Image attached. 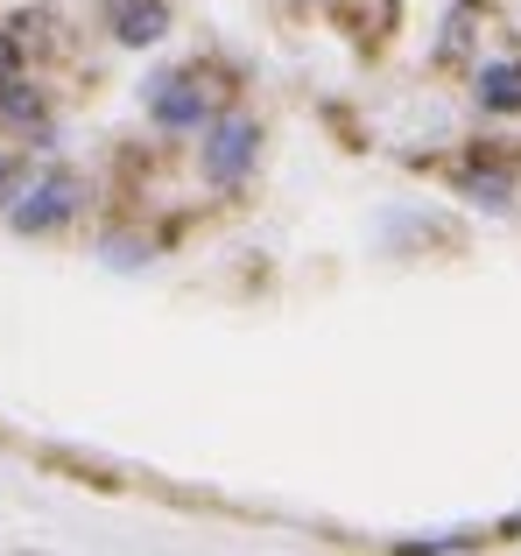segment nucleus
<instances>
[{
	"label": "nucleus",
	"mask_w": 521,
	"mask_h": 556,
	"mask_svg": "<svg viewBox=\"0 0 521 556\" xmlns=\"http://www.w3.org/2000/svg\"><path fill=\"white\" fill-rule=\"evenodd\" d=\"M14 184V163H0V190H8Z\"/></svg>",
	"instance_id": "0eeeda50"
},
{
	"label": "nucleus",
	"mask_w": 521,
	"mask_h": 556,
	"mask_svg": "<svg viewBox=\"0 0 521 556\" xmlns=\"http://www.w3.org/2000/svg\"><path fill=\"white\" fill-rule=\"evenodd\" d=\"M480 99H486V106H521V64H494V71H486V78H480Z\"/></svg>",
	"instance_id": "39448f33"
},
{
	"label": "nucleus",
	"mask_w": 521,
	"mask_h": 556,
	"mask_svg": "<svg viewBox=\"0 0 521 556\" xmlns=\"http://www.w3.org/2000/svg\"><path fill=\"white\" fill-rule=\"evenodd\" d=\"M254 163V127H219L212 135V177H240Z\"/></svg>",
	"instance_id": "f03ea898"
},
{
	"label": "nucleus",
	"mask_w": 521,
	"mask_h": 556,
	"mask_svg": "<svg viewBox=\"0 0 521 556\" xmlns=\"http://www.w3.org/2000/svg\"><path fill=\"white\" fill-rule=\"evenodd\" d=\"M113 22H120L127 42H149L155 28H163V0H120V8H113Z\"/></svg>",
	"instance_id": "20e7f679"
},
{
	"label": "nucleus",
	"mask_w": 521,
	"mask_h": 556,
	"mask_svg": "<svg viewBox=\"0 0 521 556\" xmlns=\"http://www.w3.org/2000/svg\"><path fill=\"white\" fill-rule=\"evenodd\" d=\"M155 121H169V127H191L198 113H205V99L191 92V78H155Z\"/></svg>",
	"instance_id": "f257e3e1"
},
{
	"label": "nucleus",
	"mask_w": 521,
	"mask_h": 556,
	"mask_svg": "<svg viewBox=\"0 0 521 556\" xmlns=\"http://www.w3.org/2000/svg\"><path fill=\"white\" fill-rule=\"evenodd\" d=\"M8 71H14V50H8V36H0V78H8Z\"/></svg>",
	"instance_id": "423d86ee"
},
{
	"label": "nucleus",
	"mask_w": 521,
	"mask_h": 556,
	"mask_svg": "<svg viewBox=\"0 0 521 556\" xmlns=\"http://www.w3.org/2000/svg\"><path fill=\"white\" fill-rule=\"evenodd\" d=\"M64 212H71V184L50 177V184L36 190V204H22V212H14V226H22V232H42L50 218H64Z\"/></svg>",
	"instance_id": "7ed1b4c3"
}]
</instances>
